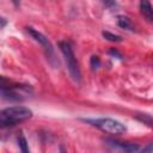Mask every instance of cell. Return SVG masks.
Masks as SVG:
<instances>
[{
  "instance_id": "obj_5",
  "label": "cell",
  "mask_w": 153,
  "mask_h": 153,
  "mask_svg": "<svg viewBox=\"0 0 153 153\" xmlns=\"http://www.w3.org/2000/svg\"><path fill=\"white\" fill-rule=\"evenodd\" d=\"M26 31H27V33L36 41V42H38L43 48H44V50H45V53H47V55H48V57H50V59H53V57H55V55H54V49H53V45L50 44V42H49V39L42 33V32H39L38 30H35L33 27H31V26H27L26 27Z\"/></svg>"
},
{
  "instance_id": "obj_10",
  "label": "cell",
  "mask_w": 153,
  "mask_h": 153,
  "mask_svg": "<svg viewBox=\"0 0 153 153\" xmlns=\"http://www.w3.org/2000/svg\"><path fill=\"white\" fill-rule=\"evenodd\" d=\"M102 35H103V37H104L105 39H108V41H110V42H121V41H122V37H121V36L115 35V33H111V32H109V31H103Z\"/></svg>"
},
{
  "instance_id": "obj_11",
  "label": "cell",
  "mask_w": 153,
  "mask_h": 153,
  "mask_svg": "<svg viewBox=\"0 0 153 153\" xmlns=\"http://www.w3.org/2000/svg\"><path fill=\"white\" fill-rule=\"evenodd\" d=\"M18 146H19V148H20L22 152H24V153H27V152H29L27 141H26V139H25L23 135H19V136H18Z\"/></svg>"
},
{
  "instance_id": "obj_1",
  "label": "cell",
  "mask_w": 153,
  "mask_h": 153,
  "mask_svg": "<svg viewBox=\"0 0 153 153\" xmlns=\"http://www.w3.org/2000/svg\"><path fill=\"white\" fill-rule=\"evenodd\" d=\"M32 117V111L22 105H14L1 110L0 112V124L1 127L16 126L20 122H24Z\"/></svg>"
},
{
  "instance_id": "obj_9",
  "label": "cell",
  "mask_w": 153,
  "mask_h": 153,
  "mask_svg": "<svg viewBox=\"0 0 153 153\" xmlns=\"http://www.w3.org/2000/svg\"><path fill=\"white\" fill-rule=\"evenodd\" d=\"M135 117L140 122H142V123H145L149 127H153V117L151 115H148V114H136Z\"/></svg>"
},
{
  "instance_id": "obj_15",
  "label": "cell",
  "mask_w": 153,
  "mask_h": 153,
  "mask_svg": "<svg viewBox=\"0 0 153 153\" xmlns=\"http://www.w3.org/2000/svg\"><path fill=\"white\" fill-rule=\"evenodd\" d=\"M12 2H13V5L16 6V7H19V5H20V0H11Z\"/></svg>"
},
{
  "instance_id": "obj_7",
  "label": "cell",
  "mask_w": 153,
  "mask_h": 153,
  "mask_svg": "<svg viewBox=\"0 0 153 153\" xmlns=\"http://www.w3.org/2000/svg\"><path fill=\"white\" fill-rule=\"evenodd\" d=\"M140 11L142 16H145L148 20L153 22V6L149 0H141L140 1Z\"/></svg>"
},
{
  "instance_id": "obj_13",
  "label": "cell",
  "mask_w": 153,
  "mask_h": 153,
  "mask_svg": "<svg viewBox=\"0 0 153 153\" xmlns=\"http://www.w3.org/2000/svg\"><path fill=\"white\" fill-rule=\"evenodd\" d=\"M152 151H153V142L149 143L147 147H143L142 148V152H152Z\"/></svg>"
},
{
  "instance_id": "obj_16",
  "label": "cell",
  "mask_w": 153,
  "mask_h": 153,
  "mask_svg": "<svg viewBox=\"0 0 153 153\" xmlns=\"http://www.w3.org/2000/svg\"><path fill=\"white\" fill-rule=\"evenodd\" d=\"M5 25H6V19L2 17V18H1V27H4Z\"/></svg>"
},
{
  "instance_id": "obj_3",
  "label": "cell",
  "mask_w": 153,
  "mask_h": 153,
  "mask_svg": "<svg viewBox=\"0 0 153 153\" xmlns=\"http://www.w3.org/2000/svg\"><path fill=\"white\" fill-rule=\"evenodd\" d=\"M85 122L87 123H91L92 126L99 128L100 130L105 131V133H109V134H123L127 128L126 126L117 121V120H114V118H109V117H103V118H93V120H85Z\"/></svg>"
},
{
  "instance_id": "obj_8",
  "label": "cell",
  "mask_w": 153,
  "mask_h": 153,
  "mask_svg": "<svg viewBox=\"0 0 153 153\" xmlns=\"http://www.w3.org/2000/svg\"><path fill=\"white\" fill-rule=\"evenodd\" d=\"M117 23H118V26H121L122 29H126V30H134V25H133L131 20H130L128 17L120 16L118 19H117Z\"/></svg>"
},
{
  "instance_id": "obj_6",
  "label": "cell",
  "mask_w": 153,
  "mask_h": 153,
  "mask_svg": "<svg viewBox=\"0 0 153 153\" xmlns=\"http://www.w3.org/2000/svg\"><path fill=\"white\" fill-rule=\"evenodd\" d=\"M110 142L111 146L117 147L122 151L126 152H137L140 151V147L136 143H131V142H123V141H117V140H108Z\"/></svg>"
},
{
  "instance_id": "obj_14",
  "label": "cell",
  "mask_w": 153,
  "mask_h": 153,
  "mask_svg": "<svg viewBox=\"0 0 153 153\" xmlns=\"http://www.w3.org/2000/svg\"><path fill=\"white\" fill-rule=\"evenodd\" d=\"M109 54H111V55H117L118 57H121V54H120L117 50H114V49H112V50H110V51H109Z\"/></svg>"
},
{
  "instance_id": "obj_2",
  "label": "cell",
  "mask_w": 153,
  "mask_h": 153,
  "mask_svg": "<svg viewBox=\"0 0 153 153\" xmlns=\"http://www.w3.org/2000/svg\"><path fill=\"white\" fill-rule=\"evenodd\" d=\"M59 48L65 57V61H66V65H67V68H68V72L72 76V79L76 82H80L81 72H80L79 63L76 61V57L74 55V51H73L71 44L66 41H61V42H59Z\"/></svg>"
},
{
  "instance_id": "obj_12",
  "label": "cell",
  "mask_w": 153,
  "mask_h": 153,
  "mask_svg": "<svg viewBox=\"0 0 153 153\" xmlns=\"http://www.w3.org/2000/svg\"><path fill=\"white\" fill-rule=\"evenodd\" d=\"M90 65H91V67H92L93 71L97 69L100 66V59L98 56H92L91 57V61H90Z\"/></svg>"
},
{
  "instance_id": "obj_4",
  "label": "cell",
  "mask_w": 153,
  "mask_h": 153,
  "mask_svg": "<svg viewBox=\"0 0 153 153\" xmlns=\"http://www.w3.org/2000/svg\"><path fill=\"white\" fill-rule=\"evenodd\" d=\"M30 88L27 86L22 85H14V86H6L4 82H1V96L4 99L7 100H22L24 99V94H29Z\"/></svg>"
}]
</instances>
